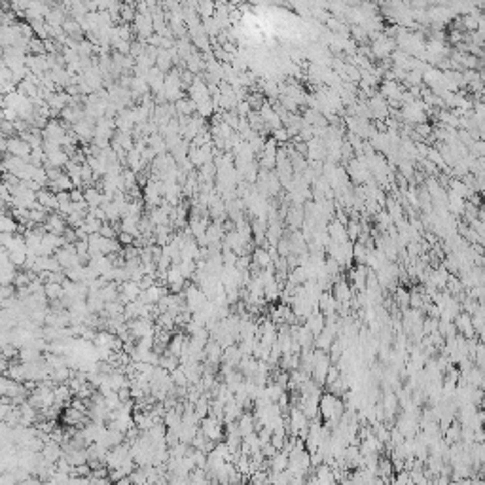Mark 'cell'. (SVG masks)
I'll list each match as a JSON object with an SVG mask.
<instances>
[{"label":"cell","instance_id":"5b68a950","mask_svg":"<svg viewBox=\"0 0 485 485\" xmlns=\"http://www.w3.org/2000/svg\"><path fill=\"white\" fill-rule=\"evenodd\" d=\"M369 112H371V116L377 118V120H383L387 114H389V106H387V102H385L383 95H374L371 99H369Z\"/></svg>","mask_w":485,"mask_h":485},{"label":"cell","instance_id":"30bf717a","mask_svg":"<svg viewBox=\"0 0 485 485\" xmlns=\"http://www.w3.org/2000/svg\"><path fill=\"white\" fill-rule=\"evenodd\" d=\"M44 292H46V296H48L50 302H59V300H63V297L66 296L63 284H59V283H48L44 286Z\"/></svg>","mask_w":485,"mask_h":485},{"label":"cell","instance_id":"4fadbf2b","mask_svg":"<svg viewBox=\"0 0 485 485\" xmlns=\"http://www.w3.org/2000/svg\"><path fill=\"white\" fill-rule=\"evenodd\" d=\"M271 135H273V138H275L277 142H286V140H288V138H290V135H288V131H286V127H281V129H275V131H273V133H271Z\"/></svg>","mask_w":485,"mask_h":485},{"label":"cell","instance_id":"8992f818","mask_svg":"<svg viewBox=\"0 0 485 485\" xmlns=\"http://www.w3.org/2000/svg\"><path fill=\"white\" fill-rule=\"evenodd\" d=\"M332 294L341 305L351 304V300H353V292H351V288H349L347 281H338V283H333V292H332Z\"/></svg>","mask_w":485,"mask_h":485},{"label":"cell","instance_id":"9a60e30c","mask_svg":"<svg viewBox=\"0 0 485 485\" xmlns=\"http://www.w3.org/2000/svg\"><path fill=\"white\" fill-rule=\"evenodd\" d=\"M118 241H120V245H125V246H131V245H135V237L133 235H129V233H123V232H120V235H118Z\"/></svg>","mask_w":485,"mask_h":485},{"label":"cell","instance_id":"9c48e42d","mask_svg":"<svg viewBox=\"0 0 485 485\" xmlns=\"http://www.w3.org/2000/svg\"><path fill=\"white\" fill-rule=\"evenodd\" d=\"M269 464H271V468H273V474L286 472L288 470V464H290L288 453H286V451H279L273 459H269Z\"/></svg>","mask_w":485,"mask_h":485},{"label":"cell","instance_id":"7a4b0ae2","mask_svg":"<svg viewBox=\"0 0 485 485\" xmlns=\"http://www.w3.org/2000/svg\"><path fill=\"white\" fill-rule=\"evenodd\" d=\"M222 423L224 421L216 419V417H212V415H209V417H205V419L201 421V432L205 436H207V440H212V442L220 443L222 440H224V430H222Z\"/></svg>","mask_w":485,"mask_h":485},{"label":"cell","instance_id":"ac0fdd59","mask_svg":"<svg viewBox=\"0 0 485 485\" xmlns=\"http://www.w3.org/2000/svg\"><path fill=\"white\" fill-rule=\"evenodd\" d=\"M114 485H133V481H131V478H122L120 481H116Z\"/></svg>","mask_w":485,"mask_h":485},{"label":"cell","instance_id":"3957f363","mask_svg":"<svg viewBox=\"0 0 485 485\" xmlns=\"http://www.w3.org/2000/svg\"><path fill=\"white\" fill-rule=\"evenodd\" d=\"M455 328L459 333H463L466 340H472L474 338V333H476V328H474V324H472V317L470 315H466V313H461L459 317H457L455 320Z\"/></svg>","mask_w":485,"mask_h":485},{"label":"cell","instance_id":"277c9868","mask_svg":"<svg viewBox=\"0 0 485 485\" xmlns=\"http://www.w3.org/2000/svg\"><path fill=\"white\" fill-rule=\"evenodd\" d=\"M328 235H330V239L333 241V243H347L349 241V233H347V226L340 224L338 220H332L330 224H328Z\"/></svg>","mask_w":485,"mask_h":485},{"label":"cell","instance_id":"8fae6325","mask_svg":"<svg viewBox=\"0 0 485 485\" xmlns=\"http://www.w3.org/2000/svg\"><path fill=\"white\" fill-rule=\"evenodd\" d=\"M368 252H369V248L364 245V243H355V260L358 262V266H366Z\"/></svg>","mask_w":485,"mask_h":485},{"label":"cell","instance_id":"5bb4252c","mask_svg":"<svg viewBox=\"0 0 485 485\" xmlns=\"http://www.w3.org/2000/svg\"><path fill=\"white\" fill-rule=\"evenodd\" d=\"M398 165H400V169H402V174H404V178H412V176H413L412 161H400Z\"/></svg>","mask_w":485,"mask_h":485},{"label":"cell","instance_id":"ba28073f","mask_svg":"<svg viewBox=\"0 0 485 485\" xmlns=\"http://www.w3.org/2000/svg\"><path fill=\"white\" fill-rule=\"evenodd\" d=\"M102 197H104V192H101V190L95 188V186H89V188L84 190V199H86V203L89 205V209L101 207Z\"/></svg>","mask_w":485,"mask_h":485},{"label":"cell","instance_id":"52a82bcc","mask_svg":"<svg viewBox=\"0 0 485 485\" xmlns=\"http://www.w3.org/2000/svg\"><path fill=\"white\" fill-rule=\"evenodd\" d=\"M252 264H254V268H258V269H266L269 268V266H273V260H271V254H269L268 248L256 246V250H254L252 254Z\"/></svg>","mask_w":485,"mask_h":485},{"label":"cell","instance_id":"e0dca14e","mask_svg":"<svg viewBox=\"0 0 485 485\" xmlns=\"http://www.w3.org/2000/svg\"><path fill=\"white\" fill-rule=\"evenodd\" d=\"M417 133H419V135H428V133H430V127H428L427 123H419V125H417Z\"/></svg>","mask_w":485,"mask_h":485},{"label":"cell","instance_id":"7c38bea8","mask_svg":"<svg viewBox=\"0 0 485 485\" xmlns=\"http://www.w3.org/2000/svg\"><path fill=\"white\" fill-rule=\"evenodd\" d=\"M347 233H349V241H356L362 235V226L358 224L356 218H351L347 224Z\"/></svg>","mask_w":485,"mask_h":485},{"label":"cell","instance_id":"2e32d148","mask_svg":"<svg viewBox=\"0 0 485 485\" xmlns=\"http://www.w3.org/2000/svg\"><path fill=\"white\" fill-rule=\"evenodd\" d=\"M70 199H72V203L86 201V199H84V190H82V188H74L72 192H70Z\"/></svg>","mask_w":485,"mask_h":485},{"label":"cell","instance_id":"6da1fadb","mask_svg":"<svg viewBox=\"0 0 485 485\" xmlns=\"http://www.w3.org/2000/svg\"><path fill=\"white\" fill-rule=\"evenodd\" d=\"M343 413H345V404L341 402L340 396H335L332 392L322 394V398H320V415L328 421L326 425L332 427V430L338 427V423L341 421Z\"/></svg>","mask_w":485,"mask_h":485}]
</instances>
